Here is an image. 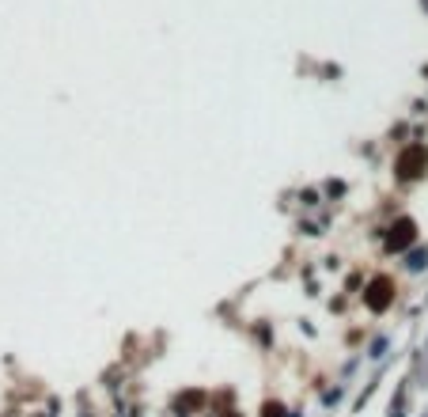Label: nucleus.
<instances>
[{
	"label": "nucleus",
	"instance_id": "1",
	"mask_svg": "<svg viewBox=\"0 0 428 417\" xmlns=\"http://www.w3.org/2000/svg\"><path fill=\"white\" fill-rule=\"evenodd\" d=\"M424 171H428V148H424V145H410V148H402V156L394 160V174H398L402 182L421 179Z\"/></svg>",
	"mask_w": 428,
	"mask_h": 417
},
{
	"label": "nucleus",
	"instance_id": "2",
	"mask_svg": "<svg viewBox=\"0 0 428 417\" xmlns=\"http://www.w3.org/2000/svg\"><path fill=\"white\" fill-rule=\"evenodd\" d=\"M364 304L371 307V311H387V307L394 304V277H387V273H383V277H376L364 289Z\"/></svg>",
	"mask_w": 428,
	"mask_h": 417
},
{
	"label": "nucleus",
	"instance_id": "4",
	"mask_svg": "<svg viewBox=\"0 0 428 417\" xmlns=\"http://www.w3.org/2000/svg\"><path fill=\"white\" fill-rule=\"evenodd\" d=\"M266 417H281V406L273 402V406H266Z\"/></svg>",
	"mask_w": 428,
	"mask_h": 417
},
{
	"label": "nucleus",
	"instance_id": "3",
	"mask_svg": "<svg viewBox=\"0 0 428 417\" xmlns=\"http://www.w3.org/2000/svg\"><path fill=\"white\" fill-rule=\"evenodd\" d=\"M413 239H417V224H413V221H405V216H402V221L390 228L387 247H390V250H405V247L413 243Z\"/></svg>",
	"mask_w": 428,
	"mask_h": 417
},
{
	"label": "nucleus",
	"instance_id": "5",
	"mask_svg": "<svg viewBox=\"0 0 428 417\" xmlns=\"http://www.w3.org/2000/svg\"><path fill=\"white\" fill-rule=\"evenodd\" d=\"M227 417H243V413H227Z\"/></svg>",
	"mask_w": 428,
	"mask_h": 417
}]
</instances>
